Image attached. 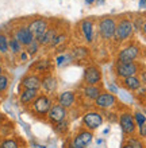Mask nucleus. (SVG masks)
Segmentation results:
<instances>
[{"label":"nucleus","instance_id":"nucleus-1","mask_svg":"<svg viewBox=\"0 0 146 148\" xmlns=\"http://www.w3.org/2000/svg\"><path fill=\"white\" fill-rule=\"evenodd\" d=\"M134 34V27H133V22L129 18H120L119 20H116V28H115L114 34V40L116 45L127 42L129 39H131Z\"/></svg>","mask_w":146,"mask_h":148},{"label":"nucleus","instance_id":"nucleus-2","mask_svg":"<svg viewBox=\"0 0 146 148\" xmlns=\"http://www.w3.org/2000/svg\"><path fill=\"white\" fill-rule=\"evenodd\" d=\"M141 55H142V49L138 43L129 42L118 51L115 62H138Z\"/></svg>","mask_w":146,"mask_h":148},{"label":"nucleus","instance_id":"nucleus-3","mask_svg":"<svg viewBox=\"0 0 146 148\" xmlns=\"http://www.w3.org/2000/svg\"><path fill=\"white\" fill-rule=\"evenodd\" d=\"M141 70H142V65L139 62H115L114 65V73L119 79L131 75H138Z\"/></svg>","mask_w":146,"mask_h":148},{"label":"nucleus","instance_id":"nucleus-4","mask_svg":"<svg viewBox=\"0 0 146 148\" xmlns=\"http://www.w3.org/2000/svg\"><path fill=\"white\" fill-rule=\"evenodd\" d=\"M96 28H98L99 35L103 40H112L115 28H116V19L111 18V16H103L98 20Z\"/></svg>","mask_w":146,"mask_h":148},{"label":"nucleus","instance_id":"nucleus-5","mask_svg":"<svg viewBox=\"0 0 146 148\" xmlns=\"http://www.w3.org/2000/svg\"><path fill=\"white\" fill-rule=\"evenodd\" d=\"M103 121H104L103 114L96 109L87 110V112L81 116V125H83V128L88 129V131H91V132L96 131L100 125H103Z\"/></svg>","mask_w":146,"mask_h":148},{"label":"nucleus","instance_id":"nucleus-6","mask_svg":"<svg viewBox=\"0 0 146 148\" xmlns=\"http://www.w3.org/2000/svg\"><path fill=\"white\" fill-rule=\"evenodd\" d=\"M53 106V100L49 94H38V97L31 102V110L34 114L39 117L48 116L49 110Z\"/></svg>","mask_w":146,"mask_h":148},{"label":"nucleus","instance_id":"nucleus-7","mask_svg":"<svg viewBox=\"0 0 146 148\" xmlns=\"http://www.w3.org/2000/svg\"><path fill=\"white\" fill-rule=\"evenodd\" d=\"M119 125L126 136H133L137 132V125H135L133 113L129 110H125L119 114Z\"/></svg>","mask_w":146,"mask_h":148},{"label":"nucleus","instance_id":"nucleus-8","mask_svg":"<svg viewBox=\"0 0 146 148\" xmlns=\"http://www.w3.org/2000/svg\"><path fill=\"white\" fill-rule=\"evenodd\" d=\"M92 137H93V133L91 131L81 128L69 143V148H87V145L92 141Z\"/></svg>","mask_w":146,"mask_h":148},{"label":"nucleus","instance_id":"nucleus-9","mask_svg":"<svg viewBox=\"0 0 146 148\" xmlns=\"http://www.w3.org/2000/svg\"><path fill=\"white\" fill-rule=\"evenodd\" d=\"M84 85H99L102 82V70L96 65H89L84 69L83 74Z\"/></svg>","mask_w":146,"mask_h":148},{"label":"nucleus","instance_id":"nucleus-10","mask_svg":"<svg viewBox=\"0 0 146 148\" xmlns=\"http://www.w3.org/2000/svg\"><path fill=\"white\" fill-rule=\"evenodd\" d=\"M116 104H118V98H116L115 94L110 93V92H102V93L99 94V97L93 101V105L98 109H103V110L111 109Z\"/></svg>","mask_w":146,"mask_h":148},{"label":"nucleus","instance_id":"nucleus-11","mask_svg":"<svg viewBox=\"0 0 146 148\" xmlns=\"http://www.w3.org/2000/svg\"><path fill=\"white\" fill-rule=\"evenodd\" d=\"M95 27L96 24L92 19H83L79 24V30L80 34L83 36V39L87 43H93L95 40Z\"/></svg>","mask_w":146,"mask_h":148},{"label":"nucleus","instance_id":"nucleus-12","mask_svg":"<svg viewBox=\"0 0 146 148\" xmlns=\"http://www.w3.org/2000/svg\"><path fill=\"white\" fill-rule=\"evenodd\" d=\"M14 36L18 39V42H19L23 47L28 46V45L35 39L34 34L30 31L28 26H19V27H16L15 32H14Z\"/></svg>","mask_w":146,"mask_h":148},{"label":"nucleus","instance_id":"nucleus-13","mask_svg":"<svg viewBox=\"0 0 146 148\" xmlns=\"http://www.w3.org/2000/svg\"><path fill=\"white\" fill-rule=\"evenodd\" d=\"M66 116H68V110L65 109V108H62V106L58 105V104H53V106L50 108V110H49L46 117H48V120L50 121V123L58 124L61 121L66 120Z\"/></svg>","mask_w":146,"mask_h":148},{"label":"nucleus","instance_id":"nucleus-14","mask_svg":"<svg viewBox=\"0 0 146 148\" xmlns=\"http://www.w3.org/2000/svg\"><path fill=\"white\" fill-rule=\"evenodd\" d=\"M20 86L23 89H35V90H39L41 89V77L39 74L37 73H30V74H26L22 81H20Z\"/></svg>","mask_w":146,"mask_h":148},{"label":"nucleus","instance_id":"nucleus-15","mask_svg":"<svg viewBox=\"0 0 146 148\" xmlns=\"http://www.w3.org/2000/svg\"><path fill=\"white\" fill-rule=\"evenodd\" d=\"M57 104L61 105L65 109H69L76 104V93L73 90H65L58 94L57 97Z\"/></svg>","mask_w":146,"mask_h":148},{"label":"nucleus","instance_id":"nucleus-16","mask_svg":"<svg viewBox=\"0 0 146 148\" xmlns=\"http://www.w3.org/2000/svg\"><path fill=\"white\" fill-rule=\"evenodd\" d=\"M57 86H58V82H57V78L53 74L48 73L45 74L44 77H41V89H44L46 94L54 93L57 90Z\"/></svg>","mask_w":146,"mask_h":148},{"label":"nucleus","instance_id":"nucleus-17","mask_svg":"<svg viewBox=\"0 0 146 148\" xmlns=\"http://www.w3.org/2000/svg\"><path fill=\"white\" fill-rule=\"evenodd\" d=\"M28 28H30V31L34 34V36H39L41 34H44L46 30L49 28V22L44 18H37V19L31 20L30 23L27 24Z\"/></svg>","mask_w":146,"mask_h":148},{"label":"nucleus","instance_id":"nucleus-18","mask_svg":"<svg viewBox=\"0 0 146 148\" xmlns=\"http://www.w3.org/2000/svg\"><path fill=\"white\" fill-rule=\"evenodd\" d=\"M102 92L103 90H102V88H100V85H84L83 88H81V96H83L87 101H91V102L95 101Z\"/></svg>","mask_w":146,"mask_h":148},{"label":"nucleus","instance_id":"nucleus-19","mask_svg":"<svg viewBox=\"0 0 146 148\" xmlns=\"http://www.w3.org/2000/svg\"><path fill=\"white\" fill-rule=\"evenodd\" d=\"M39 90L35 89H23L19 93V101L22 105H31V102L38 97Z\"/></svg>","mask_w":146,"mask_h":148},{"label":"nucleus","instance_id":"nucleus-20","mask_svg":"<svg viewBox=\"0 0 146 148\" xmlns=\"http://www.w3.org/2000/svg\"><path fill=\"white\" fill-rule=\"evenodd\" d=\"M119 82H120V85H122L125 89L130 90V92H135V90H138L139 88L142 86L138 75H131V77L123 78V79H120Z\"/></svg>","mask_w":146,"mask_h":148},{"label":"nucleus","instance_id":"nucleus-21","mask_svg":"<svg viewBox=\"0 0 146 148\" xmlns=\"http://www.w3.org/2000/svg\"><path fill=\"white\" fill-rule=\"evenodd\" d=\"M55 34H57V28L54 27H49L44 34H41L39 36H37L35 40L39 43L41 46H50V43L53 42Z\"/></svg>","mask_w":146,"mask_h":148},{"label":"nucleus","instance_id":"nucleus-22","mask_svg":"<svg viewBox=\"0 0 146 148\" xmlns=\"http://www.w3.org/2000/svg\"><path fill=\"white\" fill-rule=\"evenodd\" d=\"M51 66L50 59H39L37 62L33 63V66L30 67L31 71H37V73H44V71H48Z\"/></svg>","mask_w":146,"mask_h":148},{"label":"nucleus","instance_id":"nucleus-23","mask_svg":"<svg viewBox=\"0 0 146 148\" xmlns=\"http://www.w3.org/2000/svg\"><path fill=\"white\" fill-rule=\"evenodd\" d=\"M22 47L23 46L18 42V39H16L14 35H12L11 38H8V50H10V53H11L12 55H19L20 53L23 51Z\"/></svg>","mask_w":146,"mask_h":148},{"label":"nucleus","instance_id":"nucleus-24","mask_svg":"<svg viewBox=\"0 0 146 148\" xmlns=\"http://www.w3.org/2000/svg\"><path fill=\"white\" fill-rule=\"evenodd\" d=\"M126 144H129L131 148H145V143H143V140L141 139V137L135 136V135H133V136H127Z\"/></svg>","mask_w":146,"mask_h":148},{"label":"nucleus","instance_id":"nucleus-25","mask_svg":"<svg viewBox=\"0 0 146 148\" xmlns=\"http://www.w3.org/2000/svg\"><path fill=\"white\" fill-rule=\"evenodd\" d=\"M0 148H20V144L18 139L8 137V139H3L0 141Z\"/></svg>","mask_w":146,"mask_h":148},{"label":"nucleus","instance_id":"nucleus-26","mask_svg":"<svg viewBox=\"0 0 146 148\" xmlns=\"http://www.w3.org/2000/svg\"><path fill=\"white\" fill-rule=\"evenodd\" d=\"M10 53L8 50V36L4 32H0V54L6 55Z\"/></svg>","mask_w":146,"mask_h":148},{"label":"nucleus","instance_id":"nucleus-27","mask_svg":"<svg viewBox=\"0 0 146 148\" xmlns=\"http://www.w3.org/2000/svg\"><path fill=\"white\" fill-rule=\"evenodd\" d=\"M39 47H41V45L38 42H37L35 39H34V40H33L31 43H30V45H28V46H26V53H27V55L28 57H31V55H35L37 53H38V50H39Z\"/></svg>","mask_w":146,"mask_h":148},{"label":"nucleus","instance_id":"nucleus-28","mask_svg":"<svg viewBox=\"0 0 146 148\" xmlns=\"http://www.w3.org/2000/svg\"><path fill=\"white\" fill-rule=\"evenodd\" d=\"M72 54H73V57H75V58L81 59V58H84V57H87L88 49L85 46H79V47H76V49H73Z\"/></svg>","mask_w":146,"mask_h":148},{"label":"nucleus","instance_id":"nucleus-29","mask_svg":"<svg viewBox=\"0 0 146 148\" xmlns=\"http://www.w3.org/2000/svg\"><path fill=\"white\" fill-rule=\"evenodd\" d=\"M133 117H134V121H135V125H137V127H139V125H142L146 123V114L143 112H141V110H135V112L133 113Z\"/></svg>","mask_w":146,"mask_h":148},{"label":"nucleus","instance_id":"nucleus-30","mask_svg":"<svg viewBox=\"0 0 146 148\" xmlns=\"http://www.w3.org/2000/svg\"><path fill=\"white\" fill-rule=\"evenodd\" d=\"M8 85H10V78H8L7 74H0V93H3L8 89Z\"/></svg>","mask_w":146,"mask_h":148},{"label":"nucleus","instance_id":"nucleus-31","mask_svg":"<svg viewBox=\"0 0 146 148\" xmlns=\"http://www.w3.org/2000/svg\"><path fill=\"white\" fill-rule=\"evenodd\" d=\"M65 39H66V35L64 34V32H57L54 36V39H53V42L50 43V46L51 47H55V46H58V45H61L62 42H65Z\"/></svg>","mask_w":146,"mask_h":148},{"label":"nucleus","instance_id":"nucleus-32","mask_svg":"<svg viewBox=\"0 0 146 148\" xmlns=\"http://www.w3.org/2000/svg\"><path fill=\"white\" fill-rule=\"evenodd\" d=\"M145 18L143 16H137V19L135 20H131L133 22V27H134V31H141V28H142L143 23H145Z\"/></svg>","mask_w":146,"mask_h":148},{"label":"nucleus","instance_id":"nucleus-33","mask_svg":"<svg viewBox=\"0 0 146 148\" xmlns=\"http://www.w3.org/2000/svg\"><path fill=\"white\" fill-rule=\"evenodd\" d=\"M55 129H57V132H60V133H65L68 129V121L64 120V121H61V123H58V124H55Z\"/></svg>","mask_w":146,"mask_h":148},{"label":"nucleus","instance_id":"nucleus-34","mask_svg":"<svg viewBox=\"0 0 146 148\" xmlns=\"http://www.w3.org/2000/svg\"><path fill=\"white\" fill-rule=\"evenodd\" d=\"M138 137H141L142 140H146V123L138 127Z\"/></svg>","mask_w":146,"mask_h":148},{"label":"nucleus","instance_id":"nucleus-35","mask_svg":"<svg viewBox=\"0 0 146 148\" xmlns=\"http://www.w3.org/2000/svg\"><path fill=\"white\" fill-rule=\"evenodd\" d=\"M138 77H139V81L142 84L143 86H146V69H142V70L138 73Z\"/></svg>","mask_w":146,"mask_h":148},{"label":"nucleus","instance_id":"nucleus-36","mask_svg":"<svg viewBox=\"0 0 146 148\" xmlns=\"http://www.w3.org/2000/svg\"><path fill=\"white\" fill-rule=\"evenodd\" d=\"M135 96H137L138 98H142L143 96H146V86L142 85L138 90H135Z\"/></svg>","mask_w":146,"mask_h":148},{"label":"nucleus","instance_id":"nucleus-37","mask_svg":"<svg viewBox=\"0 0 146 148\" xmlns=\"http://www.w3.org/2000/svg\"><path fill=\"white\" fill-rule=\"evenodd\" d=\"M19 57H20V61H26V59H27V57H28V55H27V53H26V51H22V53H20V54H19Z\"/></svg>","mask_w":146,"mask_h":148},{"label":"nucleus","instance_id":"nucleus-38","mask_svg":"<svg viewBox=\"0 0 146 148\" xmlns=\"http://www.w3.org/2000/svg\"><path fill=\"white\" fill-rule=\"evenodd\" d=\"M141 32H142V35L146 38V20H145V23H143L142 28H141Z\"/></svg>","mask_w":146,"mask_h":148},{"label":"nucleus","instance_id":"nucleus-39","mask_svg":"<svg viewBox=\"0 0 146 148\" xmlns=\"http://www.w3.org/2000/svg\"><path fill=\"white\" fill-rule=\"evenodd\" d=\"M139 7L146 8V0H139Z\"/></svg>","mask_w":146,"mask_h":148},{"label":"nucleus","instance_id":"nucleus-40","mask_svg":"<svg viewBox=\"0 0 146 148\" xmlns=\"http://www.w3.org/2000/svg\"><path fill=\"white\" fill-rule=\"evenodd\" d=\"M3 71H4V69H3V65L0 63V74H3Z\"/></svg>","mask_w":146,"mask_h":148},{"label":"nucleus","instance_id":"nucleus-41","mask_svg":"<svg viewBox=\"0 0 146 148\" xmlns=\"http://www.w3.org/2000/svg\"><path fill=\"white\" fill-rule=\"evenodd\" d=\"M122 148H131L130 147V145H129V144H126V143H125V144H123V147Z\"/></svg>","mask_w":146,"mask_h":148},{"label":"nucleus","instance_id":"nucleus-42","mask_svg":"<svg viewBox=\"0 0 146 148\" xmlns=\"http://www.w3.org/2000/svg\"><path fill=\"white\" fill-rule=\"evenodd\" d=\"M0 61H1V54H0Z\"/></svg>","mask_w":146,"mask_h":148},{"label":"nucleus","instance_id":"nucleus-43","mask_svg":"<svg viewBox=\"0 0 146 148\" xmlns=\"http://www.w3.org/2000/svg\"><path fill=\"white\" fill-rule=\"evenodd\" d=\"M145 114H146V113H145Z\"/></svg>","mask_w":146,"mask_h":148}]
</instances>
